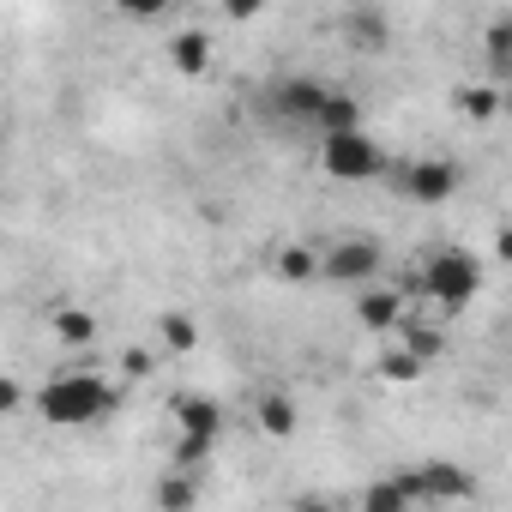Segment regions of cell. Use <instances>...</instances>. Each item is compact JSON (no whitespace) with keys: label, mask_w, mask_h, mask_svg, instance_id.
I'll use <instances>...</instances> for the list:
<instances>
[{"label":"cell","mask_w":512,"mask_h":512,"mask_svg":"<svg viewBox=\"0 0 512 512\" xmlns=\"http://www.w3.org/2000/svg\"><path fill=\"white\" fill-rule=\"evenodd\" d=\"M356 127H362V109H356V97L332 91V97H326V109H320V133L332 139V133H356Z\"/></svg>","instance_id":"18"},{"label":"cell","mask_w":512,"mask_h":512,"mask_svg":"<svg viewBox=\"0 0 512 512\" xmlns=\"http://www.w3.org/2000/svg\"><path fill=\"white\" fill-rule=\"evenodd\" d=\"M410 290L428 296V302H440V308H464L482 290V272H476V260H470L464 247H440V253H428V266H422V278Z\"/></svg>","instance_id":"2"},{"label":"cell","mask_w":512,"mask_h":512,"mask_svg":"<svg viewBox=\"0 0 512 512\" xmlns=\"http://www.w3.org/2000/svg\"><path fill=\"white\" fill-rule=\"evenodd\" d=\"M49 332H55L61 344H73V350H91V344H97V314H85V308H61V314L49 320Z\"/></svg>","instance_id":"14"},{"label":"cell","mask_w":512,"mask_h":512,"mask_svg":"<svg viewBox=\"0 0 512 512\" xmlns=\"http://www.w3.org/2000/svg\"><path fill=\"white\" fill-rule=\"evenodd\" d=\"M380 241L374 235H344V241H332L326 253H320V278L326 284H362V290H374V278H380Z\"/></svg>","instance_id":"3"},{"label":"cell","mask_w":512,"mask_h":512,"mask_svg":"<svg viewBox=\"0 0 512 512\" xmlns=\"http://www.w3.org/2000/svg\"><path fill=\"white\" fill-rule=\"evenodd\" d=\"M356 320L374 332V338H392V332H404V290H362L356 296Z\"/></svg>","instance_id":"8"},{"label":"cell","mask_w":512,"mask_h":512,"mask_svg":"<svg viewBox=\"0 0 512 512\" xmlns=\"http://www.w3.org/2000/svg\"><path fill=\"white\" fill-rule=\"evenodd\" d=\"M398 187H404V199H416V205H446V199L458 193V163H452V157H416V163H404Z\"/></svg>","instance_id":"6"},{"label":"cell","mask_w":512,"mask_h":512,"mask_svg":"<svg viewBox=\"0 0 512 512\" xmlns=\"http://www.w3.org/2000/svg\"><path fill=\"white\" fill-rule=\"evenodd\" d=\"M223 13L229 19H253V13H260V0H223Z\"/></svg>","instance_id":"25"},{"label":"cell","mask_w":512,"mask_h":512,"mask_svg":"<svg viewBox=\"0 0 512 512\" xmlns=\"http://www.w3.org/2000/svg\"><path fill=\"white\" fill-rule=\"evenodd\" d=\"M253 416H260V434H272V440H290L302 428V410H296L290 392H266L260 404H253Z\"/></svg>","instance_id":"10"},{"label":"cell","mask_w":512,"mask_h":512,"mask_svg":"<svg viewBox=\"0 0 512 512\" xmlns=\"http://www.w3.org/2000/svg\"><path fill=\"white\" fill-rule=\"evenodd\" d=\"M290 512H338V506H332V500H326V494H302V500H296V506H290Z\"/></svg>","instance_id":"24"},{"label":"cell","mask_w":512,"mask_h":512,"mask_svg":"<svg viewBox=\"0 0 512 512\" xmlns=\"http://www.w3.org/2000/svg\"><path fill=\"white\" fill-rule=\"evenodd\" d=\"M25 404V386L19 380H0V410H19Z\"/></svg>","instance_id":"23"},{"label":"cell","mask_w":512,"mask_h":512,"mask_svg":"<svg viewBox=\"0 0 512 512\" xmlns=\"http://www.w3.org/2000/svg\"><path fill=\"white\" fill-rule=\"evenodd\" d=\"M482 55L494 67V79H512V13H500L488 31H482Z\"/></svg>","instance_id":"16"},{"label":"cell","mask_w":512,"mask_h":512,"mask_svg":"<svg viewBox=\"0 0 512 512\" xmlns=\"http://www.w3.org/2000/svg\"><path fill=\"white\" fill-rule=\"evenodd\" d=\"M157 338H163V350L187 356V350L199 344V326H193V314H163V320H157Z\"/></svg>","instance_id":"19"},{"label":"cell","mask_w":512,"mask_h":512,"mask_svg":"<svg viewBox=\"0 0 512 512\" xmlns=\"http://www.w3.org/2000/svg\"><path fill=\"white\" fill-rule=\"evenodd\" d=\"M169 67L181 79H205L211 73V37L205 31H175L169 37Z\"/></svg>","instance_id":"9"},{"label":"cell","mask_w":512,"mask_h":512,"mask_svg":"<svg viewBox=\"0 0 512 512\" xmlns=\"http://www.w3.org/2000/svg\"><path fill=\"white\" fill-rule=\"evenodd\" d=\"M157 506H163V512H193V506H199V476H193V470H169V476L157 482Z\"/></svg>","instance_id":"15"},{"label":"cell","mask_w":512,"mask_h":512,"mask_svg":"<svg viewBox=\"0 0 512 512\" xmlns=\"http://www.w3.org/2000/svg\"><path fill=\"white\" fill-rule=\"evenodd\" d=\"M452 109H458L464 121H494V115H500V85H494V79L458 85V91H452Z\"/></svg>","instance_id":"11"},{"label":"cell","mask_w":512,"mask_h":512,"mask_svg":"<svg viewBox=\"0 0 512 512\" xmlns=\"http://www.w3.org/2000/svg\"><path fill=\"white\" fill-rule=\"evenodd\" d=\"M404 350L428 368V362H440V350H446V338L434 332V326H404Z\"/></svg>","instance_id":"20"},{"label":"cell","mask_w":512,"mask_h":512,"mask_svg":"<svg viewBox=\"0 0 512 512\" xmlns=\"http://www.w3.org/2000/svg\"><path fill=\"white\" fill-rule=\"evenodd\" d=\"M410 506H416L410 488H404L398 476H380V482L362 488V506H356V512H410Z\"/></svg>","instance_id":"17"},{"label":"cell","mask_w":512,"mask_h":512,"mask_svg":"<svg viewBox=\"0 0 512 512\" xmlns=\"http://www.w3.org/2000/svg\"><path fill=\"white\" fill-rule=\"evenodd\" d=\"M121 374H127V380H151V374H157V356H151V350H139V344H133V350H127V356H121Z\"/></svg>","instance_id":"22"},{"label":"cell","mask_w":512,"mask_h":512,"mask_svg":"<svg viewBox=\"0 0 512 512\" xmlns=\"http://www.w3.org/2000/svg\"><path fill=\"white\" fill-rule=\"evenodd\" d=\"M344 31H350V43H356V49H386V37H392L386 13H374V7H356V13H344Z\"/></svg>","instance_id":"13"},{"label":"cell","mask_w":512,"mask_h":512,"mask_svg":"<svg viewBox=\"0 0 512 512\" xmlns=\"http://www.w3.org/2000/svg\"><path fill=\"white\" fill-rule=\"evenodd\" d=\"M320 169L332 175V181H374V175H386V151L356 127V133H332L326 145H320Z\"/></svg>","instance_id":"4"},{"label":"cell","mask_w":512,"mask_h":512,"mask_svg":"<svg viewBox=\"0 0 512 512\" xmlns=\"http://www.w3.org/2000/svg\"><path fill=\"white\" fill-rule=\"evenodd\" d=\"M278 278H290V284H308V278H320V253H314V241H290V247H278Z\"/></svg>","instance_id":"12"},{"label":"cell","mask_w":512,"mask_h":512,"mask_svg":"<svg viewBox=\"0 0 512 512\" xmlns=\"http://www.w3.org/2000/svg\"><path fill=\"white\" fill-rule=\"evenodd\" d=\"M326 97H332V85H320V79H278L272 85V109L284 115V121H296V127H320V109H326Z\"/></svg>","instance_id":"7"},{"label":"cell","mask_w":512,"mask_h":512,"mask_svg":"<svg viewBox=\"0 0 512 512\" xmlns=\"http://www.w3.org/2000/svg\"><path fill=\"white\" fill-rule=\"evenodd\" d=\"M380 374H386L392 386H410V380L422 374V362H416V356H410V350L398 344V350H386V356H380Z\"/></svg>","instance_id":"21"},{"label":"cell","mask_w":512,"mask_h":512,"mask_svg":"<svg viewBox=\"0 0 512 512\" xmlns=\"http://www.w3.org/2000/svg\"><path fill=\"white\" fill-rule=\"evenodd\" d=\"M398 482L410 488V500H470L476 494V476L452 458H428L416 470H398Z\"/></svg>","instance_id":"5"},{"label":"cell","mask_w":512,"mask_h":512,"mask_svg":"<svg viewBox=\"0 0 512 512\" xmlns=\"http://www.w3.org/2000/svg\"><path fill=\"white\" fill-rule=\"evenodd\" d=\"M494 253H500V260L512 266V223H500V229H494Z\"/></svg>","instance_id":"26"},{"label":"cell","mask_w":512,"mask_h":512,"mask_svg":"<svg viewBox=\"0 0 512 512\" xmlns=\"http://www.w3.org/2000/svg\"><path fill=\"white\" fill-rule=\"evenodd\" d=\"M115 404H121V386H109L103 374H85V368L55 374V380L37 392V410H43V422H55V428H91V422H103Z\"/></svg>","instance_id":"1"}]
</instances>
